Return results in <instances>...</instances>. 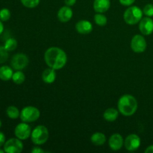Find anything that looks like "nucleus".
<instances>
[{
	"mask_svg": "<svg viewBox=\"0 0 153 153\" xmlns=\"http://www.w3.org/2000/svg\"><path fill=\"white\" fill-rule=\"evenodd\" d=\"M44 60L47 66L54 70H61L67 62V55L63 49L50 47L44 54Z\"/></svg>",
	"mask_w": 153,
	"mask_h": 153,
	"instance_id": "1",
	"label": "nucleus"
},
{
	"mask_svg": "<svg viewBox=\"0 0 153 153\" xmlns=\"http://www.w3.org/2000/svg\"><path fill=\"white\" fill-rule=\"evenodd\" d=\"M119 112L123 116L129 117L137 110V101L136 98L129 94H125L120 98L117 103Z\"/></svg>",
	"mask_w": 153,
	"mask_h": 153,
	"instance_id": "2",
	"label": "nucleus"
},
{
	"mask_svg": "<svg viewBox=\"0 0 153 153\" xmlns=\"http://www.w3.org/2000/svg\"><path fill=\"white\" fill-rule=\"evenodd\" d=\"M143 10L137 6H130L125 10L123 19L128 25H135L143 18Z\"/></svg>",
	"mask_w": 153,
	"mask_h": 153,
	"instance_id": "3",
	"label": "nucleus"
},
{
	"mask_svg": "<svg viewBox=\"0 0 153 153\" xmlns=\"http://www.w3.org/2000/svg\"><path fill=\"white\" fill-rule=\"evenodd\" d=\"M31 141L34 144L43 145L49 139V131L48 128L44 126H37L31 131Z\"/></svg>",
	"mask_w": 153,
	"mask_h": 153,
	"instance_id": "4",
	"label": "nucleus"
},
{
	"mask_svg": "<svg viewBox=\"0 0 153 153\" xmlns=\"http://www.w3.org/2000/svg\"><path fill=\"white\" fill-rule=\"evenodd\" d=\"M40 116L38 108L34 106H26L20 111V119L22 122L32 123L37 120Z\"/></svg>",
	"mask_w": 153,
	"mask_h": 153,
	"instance_id": "5",
	"label": "nucleus"
},
{
	"mask_svg": "<svg viewBox=\"0 0 153 153\" xmlns=\"http://www.w3.org/2000/svg\"><path fill=\"white\" fill-rule=\"evenodd\" d=\"M4 150L7 153H20L23 150V143L19 138H10L5 141Z\"/></svg>",
	"mask_w": 153,
	"mask_h": 153,
	"instance_id": "6",
	"label": "nucleus"
},
{
	"mask_svg": "<svg viewBox=\"0 0 153 153\" xmlns=\"http://www.w3.org/2000/svg\"><path fill=\"white\" fill-rule=\"evenodd\" d=\"M29 59L28 56L23 53H17L12 58L10 64L12 68L16 70H22L28 66Z\"/></svg>",
	"mask_w": 153,
	"mask_h": 153,
	"instance_id": "7",
	"label": "nucleus"
},
{
	"mask_svg": "<svg viewBox=\"0 0 153 153\" xmlns=\"http://www.w3.org/2000/svg\"><path fill=\"white\" fill-rule=\"evenodd\" d=\"M146 41L143 35L136 34L131 40V48L135 53H142L146 49Z\"/></svg>",
	"mask_w": 153,
	"mask_h": 153,
	"instance_id": "8",
	"label": "nucleus"
},
{
	"mask_svg": "<svg viewBox=\"0 0 153 153\" xmlns=\"http://www.w3.org/2000/svg\"><path fill=\"white\" fill-rule=\"evenodd\" d=\"M31 128L27 123L22 122L15 127L14 134L19 140H27L28 137H31Z\"/></svg>",
	"mask_w": 153,
	"mask_h": 153,
	"instance_id": "9",
	"label": "nucleus"
},
{
	"mask_svg": "<svg viewBox=\"0 0 153 153\" xmlns=\"http://www.w3.org/2000/svg\"><path fill=\"white\" fill-rule=\"evenodd\" d=\"M140 138L136 134H131L126 137L124 141V146L128 151L134 152L139 149L140 146Z\"/></svg>",
	"mask_w": 153,
	"mask_h": 153,
	"instance_id": "10",
	"label": "nucleus"
},
{
	"mask_svg": "<svg viewBox=\"0 0 153 153\" xmlns=\"http://www.w3.org/2000/svg\"><path fill=\"white\" fill-rule=\"evenodd\" d=\"M139 29L143 35H150L153 32V19L149 16L142 18L139 22Z\"/></svg>",
	"mask_w": 153,
	"mask_h": 153,
	"instance_id": "11",
	"label": "nucleus"
},
{
	"mask_svg": "<svg viewBox=\"0 0 153 153\" xmlns=\"http://www.w3.org/2000/svg\"><path fill=\"white\" fill-rule=\"evenodd\" d=\"M108 144L111 149L114 151H118L122 149L124 145V140L122 135L118 133L112 134L108 140Z\"/></svg>",
	"mask_w": 153,
	"mask_h": 153,
	"instance_id": "12",
	"label": "nucleus"
},
{
	"mask_svg": "<svg viewBox=\"0 0 153 153\" xmlns=\"http://www.w3.org/2000/svg\"><path fill=\"white\" fill-rule=\"evenodd\" d=\"M73 15V12L70 7L66 5L64 7H61L58 11V19H59L60 22H67L72 19Z\"/></svg>",
	"mask_w": 153,
	"mask_h": 153,
	"instance_id": "13",
	"label": "nucleus"
},
{
	"mask_svg": "<svg viewBox=\"0 0 153 153\" xmlns=\"http://www.w3.org/2000/svg\"><path fill=\"white\" fill-rule=\"evenodd\" d=\"M76 29L79 34H88L92 31L93 25L89 21L82 19V20H79L76 24Z\"/></svg>",
	"mask_w": 153,
	"mask_h": 153,
	"instance_id": "14",
	"label": "nucleus"
},
{
	"mask_svg": "<svg viewBox=\"0 0 153 153\" xmlns=\"http://www.w3.org/2000/svg\"><path fill=\"white\" fill-rule=\"evenodd\" d=\"M110 0H94V9L97 13H105L110 8Z\"/></svg>",
	"mask_w": 153,
	"mask_h": 153,
	"instance_id": "15",
	"label": "nucleus"
},
{
	"mask_svg": "<svg viewBox=\"0 0 153 153\" xmlns=\"http://www.w3.org/2000/svg\"><path fill=\"white\" fill-rule=\"evenodd\" d=\"M42 79L46 84H52L56 79V72L52 68H46L42 73Z\"/></svg>",
	"mask_w": 153,
	"mask_h": 153,
	"instance_id": "16",
	"label": "nucleus"
},
{
	"mask_svg": "<svg viewBox=\"0 0 153 153\" xmlns=\"http://www.w3.org/2000/svg\"><path fill=\"white\" fill-rule=\"evenodd\" d=\"M119 115V111L114 108H109L105 111L103 114V117L106 121L108 122H114L116 120Z\"/></svg>",
	"mask_w": 153,
	"mask_h": 153,
	"instance_id": "17",
	"label": "nucleus"
},
{
	"mask_svg": "<svg viewBox=\"0 0 153 153\" xmlns=\"http://www.w3.org/2000/svg\"><path fill=\"white\" fill-rule=\"evenodd\" d=\"M13 72L11 67L8 66H1L0 67V79L2 81H9L12 79Z\"/></svg>",
	"mask_w": 153,
	"mask_h": 153,
	"instance_id": "18",
	"label": "nucleus"
},
{
	"mask_svg": "<svg viewBox=\"0 0 153 153\" xmlns=\"http://www.w3.org/2000/svg\"><path fill=\"white\" fill-rule=\"evenodd\" d=\"M91 140L93 144L96 146H102L105 144L106 142V137L103 133L96 132L92 134L91 137Z\"/></svg>",
	"mask_w": 153,
	"mask_h": 153,
	"instance_id": "19",
	"label": "nucleus"
},
{
	"mask_svg": "<svg viewBox=\"0 0 153 153\" xmlns=\"http://www.w3.org/2000/svg\"><path fill=\"white\" fill-rule=\"evenodd\" d=\"M6 114L10 119L16 120L20 116V112L19 109L13 105H10L6 109Z\"/></svg>",
	"mask_w": 153,
	"mask_h": 153,
	"instance_id": "20",
	"label": "nucleus"
},
{
	"mask_svg": "<svg viewBox=\"0 0 153 153\" xmlns=\"http://www.w3.org/2000/svg\"><path fill=\"white\" fill-rule=\"evenodd\" d=\"M25 74L21 70H16L15 73H13V76H12V80L16 85H21V84H22L25 82Z\"/></svg>",
	"mask_w": 153,
	"mask_h": 153,
	"instance_id": "21",
	"label": "nucleus"
},
{
	"mask_svg": "<svg viewBox=\"0 0 153 153\" xmlns=\"http://www.w3.org/2000/svg\"><path fill=\"white\" fill-rule=\"evenodd\" d=\"M94 21H95L96 24H97L100 26H104L107 24L108 19L105 15L102 13H98L94 16Z\"/></svg>",
	"mask_w": 153,
	"mask_h": 153,
	"instance_id": "22",
	"label": "nucleus"
},
{
	"mask_svg": "<svg viewBox=\"0 0 153 153\" xmlns=\"http://www.w3.org/2000/svg\"><path fill=\"white\" fill-rule=\"evenodd\" d=\"M4 46L8 52L13 51L17 47V41L14 38H9L5 41Z\"/></svg>",
	"mask_w": 153,
	"mask_h": 153,
	"instance_id": "23",
	"label": "nucleus"
},
{
	"mask_svg": "<svg viewBox=\"0 0 153 153\" xmlns=\"http://www.w3.org/2000/svg\"><path fill=\"white\" fill-rule=\"evenodd\" d=\"M20 1L25 7L28 8H34L37 7L40 3V0H20Z\"/></svg>",
	"mask_w": 153,
	"mask_h": 153,
	"instance_id": "24",
	"label": "nucleus"
},
{
	"mask_svg": "<svg viewBox=\"0 0 153 153\" xmlns=\"http://www.w3.org/2000/svg\"><path fill=\"white\" fill-rule=\"evenodd\" d=\"M10 11L7 8H2L0 10V20L2 22L7 21L10 18Z\"/></svg>",
	"mask_w": 153,
	"mask_h": 153,
	"instance_id": "25",
	"label": "nucleus"
},
{
	"mask_svg": "<svg viewBox=\"0 0 153 153\" xmlns=\"http://www.w3.org/2000/svg\"><path fill=\"white\" fill-rule=\"evenodd\" d=\"M8 55V51L4 48V46H0V64L7 61Z\"/></svg>",
	"mask_w": 153,
	"mask_h": 153,
	"instance_id": "26",
	"label": "nucleus"
},
{
	"mask_svg": "<svg viewBox=\"0 0 153 153\" xmlns=\"http://www.w3.org/2000/svg\"><path fill=\"white\" fill-rule=\"evenodd\" d=\"M143 14L146 15V16L152 17L153 16V4H147L144 6L143 9Z\"/></svg>",
	"mask_w": 153,
	"mask_h": 153,
	"instance_id": "27",
	"label": "nucleus"
},
{
	"mask_svg": "<svg viewBox=\"0 0 153 153\" xmlns=\"http://www.w3.org/2000/svg\"><path fill=\"white\" fill-rule=\"evenodd\" d=\"M119 1L123 6H131L134 4L135 0H119Z\"/></svg>",
	"mask_w": 153,
	"mask_h": 153,
	"instance_id": "28",
	"label": "nucleus"
},
{
	"mask_svg": "<svg viewBox=\"0 0 153 153\" xmlns=\"http://www.w3.org/2000/svg\"><path fill=\"white\" fill-rule=\"evenodd\" d=\"M31 152L32 153H44L45 151L43 150L42 148H40V146H37V145L36 146H34L31 149Z\"/></svg>",
	"mask_w": 153,
	"mask_h": 153,
	"instance_id": "29",
	"label": "nucleus"
},
{
	"mask_svg": "<svg viewBox=\"0 0 153 153\" xmlns=\"http://www.w3.org/2000/svg\"><path fill=\"white\" fill-rule=\"evenodd\" d=\"M4 143H5V135L4 134V133L0 131V147L2 146Z\"/></svg>",
	"mask_w": 153,
	"mask_h": 153,
	"instance_id": "30",
	"label": "nucleus"
},
{
	"mask_svg": "<svg viewBox=\"0 0 153 153\" xmlns=\"http://www.w3.org/2000/svg\"><path fill=\"white\" fill-rule=\"evenodd\" d=\"M76 2V0H64V3H65L66 5L69 6V7H71L73 6Z\"/></svg>",
	"mask_w": 153,
	"mask_h": 153,
	"instance_id": "31",
	"label": "nucleus"
},
{
	"mask_svg": "<svg viewBox=\"0 0 153 153\" xmlns=\"http://www.w3.org/2000/svg\"><path fill=\"white\" fill-rule=\"evenodd\" d=\"M145 153H153V145L149 146L145 149Z\"/></svg>",
	"mask_w": 153,
	"mask_h": 153,
	"instance_id": "32",
	"label": "nucleus"
},
{
	"mask_svg": "<svg viewBox=\"0 0 153 153\" xmlns=\"http://www.w3.org/2000/svg\"><path fill=\"white\" fill-rule=\"evenodd\" d=\"M3 31H4V25L2 23V21L0 20V34H2Z\"/></svg>",
	"mask_w": 153,
	"mask_h": 153,
	"instance_id": "33",
	"label": "nucleus"
},
{
	"mask_svg": "<svg viewBox=\"0 0 153 153\" xmlns=\"http://www.w3.org/2000/svg\"><path fill=\"white\" fill-rule=\"evenodd\" d=\"M4 152H4V149H0V153H4Z\"/></svg>",
	"mask_w": 153,
	"mask_h": 153,
	"instance_id": "34",
	"label": "nucleus"
},
{
	"mask_svg": "<svg viewBox=\"0 0 153 153\" xmlns=\"http://www.w3.org/2000/svg\"><path fill=\"white\" fill-rule=\"evenodd\" d=\"M1 120H0V128H1Z\"/></svg>",
	"mask_w": 153,
	"mask_h": 153,
	"instance_id": "35",
	"label": "nucleus"
}]
</instances>
